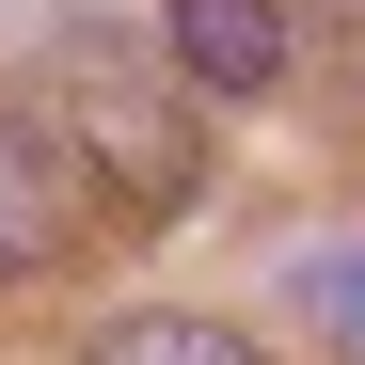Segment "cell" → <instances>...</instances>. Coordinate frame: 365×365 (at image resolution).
<instances>
[{"label":"cell","instance_id":"cell-4","mask_svg":"<svg viewBox=\"0 0 365 365\" xmlns=\"http://www.w3.org/2000/svg\"><path fill=\"white\" fill-rule=\"evenodd\" d=\"M80 365H270V349L222 318H111V334H80Z\"/></svg>","mask_w":365,"mask_h":365},{"label":"cell","instance_id":"cell-5","mask_svg":"<svg viewBox=\"0 0 365 365\" xmlns=\"http://www.w3.org/2000/svg\"><path fill=\"white\" fill-rule=\"evenodd\" d=\"M349 80H365V0H349Z\"/></svg>","mask_w":365,"mask_h":365},{"label":"cell","instance_id":"cell-1","mask_svg":"<svg viewBox=\"0 0 365 365\" xmlns=\"http://www.w3.org/2000/svg\"><path fill=\"white\" fill-rule=\"evenodd\" d=\"M64 128H80V175H96L128 222H159V207H191V191H207V128H191V96H159L111 32L64 48Z\"/></svg>","mask_w":365,"mask_h":365},{"label":"cell","instance_id":"cell-2","mask_svg":"<svg viewBox=\"0 0 365 365\" xmlns=\"http://www.w3.org/2000/svg\"><path fill=\"white\" fill-rule=\"evenodd\" d=\"M64 238H80V159L48 143L32 111H0V286L64 270Z\"/></svg>","mask_w":365,"mask_h":365},{"label":"cell","instance_id":"cell-3","mask_svg":"<svg viewBox=\"0 0 365 365\" xmlns=\"http://www.w3.org/2000/svg\"><path fill=\"white\" fill-rule=\"evenodd\" d=\"M175 64L207 96H270L302 64V32H286V0H175Z\"/></svg>","mask_w":365,"mask_h":365}]
</instances>
